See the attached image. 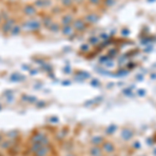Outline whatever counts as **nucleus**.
Wrapping results in <instances>:
<instances>
[{
	"label": "nucleus",
	"instance_id": "nucleus-1",
	"mask_svg": "<svg viewBox=\"0 0 156 156\" xmlns=\"http://www.w3.org/2000/svg\"><path fill=\"white\" fill-rule=\"evenodd\" d=\"M101 149H102L103 151H105L106 153H113V151H115V146H113V144L111 142H103L102 144H101Z\"/></svg>",
	"mask_w": 156,
	"mask_h": 156
},
{
	"label": "nucleus",
	"instance_id": "nucleus-2",
	"mask_svg": "<svg viewBox=\"0 0 156 156\" xmlns=\"http://www.w3.org/2000/svg\"><path fill=\"white\" fill-rule=\"evenodd\" d=\"M133 137V131L130 128H124L122 130V138L125 140H131Z\"/></svg>",
	"mask_w": 156,
	"mask_h": 156
},
{
	"label": "nucleus",
	"instance_id": "nucleus-3",
	"mask_svg": "<svg viewBox=\"0 0 156 156\" xmlns=\"http://www.w3.org/2000/svg\"><path fill=\"white\" fill-rule=\"evenodd\" d=\"M91 152V155L92 156H100L101 155V152H102V149L98 146H94L93 148L90 150Z\"/></svg>",
	"mask_w": 156,
	"mask_h": 156
},
{
	"label": "nucleus",
	"instance_id": "nucleus-4",
	"mask_svg": "<svg viewBox=\"0 0 156 156\" xmlns=\"http://www.w3.org/2000/svg\"><path fill=\"white\" fill-rule=\"evenodd\" d=\"M98 19H99V17L95 14H90L85 17V21L90 22V23H95V22L98 21Z\"/></svg>",
	"mask_w": 156,
	"mask_h": 156
},
{
	"label": "nucleus",
	"instance_id": "nucleus-5",
	"mask_svg": "<svg viewBox=\"0 0 156 156\" xmlns=\"http://www.w3.org/2000/svg\"><path fill=\"white\" fill-rule=\"evenodd\" d=\"M74 26H75V28L76 29H78V30H84V27H85L83 20H77V21H75Z\"/></svg>",
	"mask_w": 156,
	"mask_h": 156
},
{
	"label": "nucleus",
	"instance_id": "nucleus-6",
	"mask_svg": "<svg viewBox=\"0 0 156 156\" xmlns=\"http://www.w3.org/2000/svg\"><path fill=\"white\" fill-rule=\"evenodd\" d=\"M91 142L93 143L94 146H99V145H101L103 142H104V140H103L102 137H94L91 140Z\"/></svg>",
	"mask_w": 156,
	"mask_h": 156
},
{
	"label": "nucleus",
	"instance_id": "nucleus-7",
	"mask_svg": "<svg viewBox=\"0 0 156 156\" xmlns=\"http://www.w3.org/2000/svg\"><path fill=\"white\" fill-rule=\"evenodd\" d=\"M144 156H145V155H144Z\"/></svg>",
	"mask_w": 156,
	"mask_h": 156
}]
</instances>
